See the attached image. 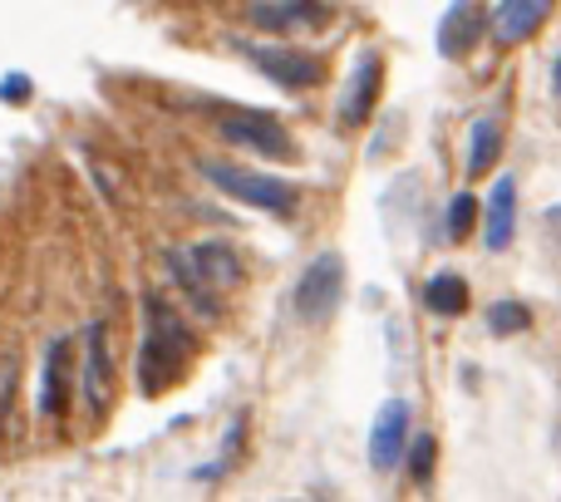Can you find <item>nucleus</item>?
I'll return each instance as SVG.
<instances>
[{
  "label": "nucleus",
  "mask_w": 561,
  "mask_h": 502,
  "mask_svg": "<svg viewBox=\"0 0 561 502\" xmlns=\"http://www.w3.org/2000/svg\"><path fill=\"white\" fill-rule=\"evenodd\" d=\"M193 360V330L178 306L158 290L144 296V345H138V395L158 399L178 385L183 365Z\"/></svg>",
  "instance_id": "obj_1"
},
{
  "label": "nucleus",
  "mask_w": 561,
  "mask_h": 502,
  "mask_svg": "<svg viewBox=\"0 0 561 502\" xmlns=\"http://www.w3.org/2000/svg\"><path fill=\"white\" fill-rule=\"evenodd\" d=\"M197 168H203V178L217 187V193L237 197V203L256 207V213H266V217H280V223H290V217L300 213V193H296V183H286V178L252 173V168L222 163V158H203Z\"/></svg>",
  "instance_id": "obj_2"
},
{
  "label": "nucleus",
  "mask_w": 561,
  "mask_h": 502,
  "mask_svg": "<svg viewBox=\"0 0 561 502\" xmlns=\"http://www.w3.org/2000/svg\"><path fill=\"white\" fill-rule=\"evenodd\" d=\"M217 134L227 138V144L247 148V153L256 158H272V163H296V144H290V134L276 124L272 114H262V109H222L217 114Z\"/></svg>",
  "instance_id": "obj_3"
},
{
  "label": "nucleus",
  "mask_w": 561,
  "mask_h": 502,
  "mask_svg": "<svg viewBox=\"0 0 561 502\" xmlns=\"http://www.w3.org/2000/svg\"><path fill=\"white\" fill-rule=\"evenodd\" d=\"M340 300H345V261L335 251H320L316 261H306V271L296 281V320L325 326L340 310Z\"/></svg>",
  "instance_id": "obj_4"
},
{
  "label": "nucleus",
  "mask_w": 561,
  "mask_h": 502,
  "mask_svg": "<svg viewBox=\"0 0 561 502\" xmlns=\"http://www.w3.org/2000/svg\"><path fill=\"white\" fill-rule=\"evenodd\" d=\"M232 49L242 59H252L272 84L280 89H310L325 79V59L306 55V49H290V45H252V39H232Z\"/></svg>",
  "instance_id": "obj_5"
},
{
  "label": "nucleus",
  "mask_w": 561,
  "mask_h": 502,
  "mask_svg": "<svg viewBox=\"0 0 561 502\" xmlns=\"http://www.w3.org/2000/svg\"><path fill=\"white\" fill-rule=\"evenodd\" d=\"M409 419H414V409H409V399H385L375 414V424H369V468L375 474H389V468H399L409 458Z\"/></svg>",
  "instance_id": "obj_6"
},
{
  "label": "nucleus",
  "mask_w": 561,
  "mask_h": 502,
  "mask_svg": "<svg viewBox=\"0 0 561 502\" xmlns=\"http://www.w3.org/2000/svg\"><path fill=\"white\" fill-rule=\"evenodd\" d=\"M75 340L69 335H55L45 345V360H39V395H35V409L39 419H59L69 414V395H75Z\"/></svg>",
  "instance_id": "obj_7"
},
{
  "label": "nucleus",
  "mask_w": 561,
  "mask_h": 502,
  "mask_svg": "<svg viewBox=\"0 0 561 502\" xmlns=\"http://www.w3.org/2000/svg\"><path fill=\"white\" fill-rule=\"evenodd\" d=\"M330 0H256L252 10H247V20H252L262 35H296V30H320L330 25Z\"/></svg>",
  "instance_id": "obj_8"
},
{
  "label": "nucleus",
  "mask_w": 561,
  "mask_h": 502,
  "mask_svg": "<svg viewBox=\"0 0 561 502\" xmlns=\"http://www.w3.org/2000/svg\"><path fill=\"white\" fill-rule=\"evenodd\" d=\"M379 84H385V65H379L375 49H359L355 69L345 79V94H340V124L345 128H359L379 104Z\"/></svg>",
  "instance_id": "obj_9"
},
{
  "label": "nucleus",
  "mask_w": 561,
  "mask_h": 502,
  "mask_svg": "<svg viewBox=\"0 0 561 502\" xmlns=\"http://www.w3.org/2000/svg\"><path fill=\"white\" fill-rule=\"evenodd\" d=\"M483 25H493L483 0H454V5L444 10V20H438V55L444 59L473 55V45L483 39Z\"/></svg>",
  "instance_id": "obj_10"
},
{
  "label": "nucleus",
  "mask_w": 561,
  "mask_h": 502,
  "mask_svg": "<svg viewBox=\"0 0 561 502\" xmlns=\"http://www.w3.org/2000/svg\"><path fill=\"white\" fill-rule=\"evenodd\" d=\"M108 379H114V355H108L104 340V320H89L84 326V369H79V389H84L89 414H104L108 409Z\"/></svg>",
  "instance_id": "obj_11"
},
{
  "label": "nucleus",
  "mask_w": 561,
  "mask_h": 502,
  "mask_svg": "<svg viewBox=\"0 0 561 502\" xmlns=\"http://www.w3.org/2000/svg\"><path fill=\"white\" fill-rule=\"evenodd\" d=\"M513 237H517V178L503 173L493 183V193H488V203H483V247L507 251Z\"/></svg>",
  "instance_id": "obj_12"
},
{
  "label": "nucleus",
  "mask_w": 561,
  "mask_h": 502,
  "mask_svg": "<svg viewBox=\"0 0 561 502\" xmlns=\"http://www.w3.org/2000/svg\"><path fill=\"white\" fill-rule=\"evenodd\" d=\"M552 15V0H497L493 10V39L497 45H523L542 30V20Z\"/></svg>",
  "instance_id": "obj_13"
},
{
  "label": "nucleus",
  "mask_w": 561,
  "mask_h": 502,
  "mask_svg": "<svg viewBox=\"0 0 561 502\" xmlns=\"http://www.w3.org/2000/svg\"><path fill=\"white\" fill-rule=\"evenodd\" d=\"M168 276L178 281V290H183L187 306H193L203 320H217V316H222V290L207 286V276L193 266L187 247H173V251H168Z\"/></svg>",
  "instance_id": "obj_14"
},
{
  "label": "nucleus",
  "mask_w": 561,
  "mask_h": 502,
  "mask_svg": "<svg viewBox=\"0 0 561 502\" xmlns=\"http://www.w3.org/2000/svg\"><path fill=\"white\" fill-rule=\"evenodd\" d=\"M187 256H193V266L207 276V286H217L227 296V290H237L242 286V256H237L227 242H197V247H187Z\"/></svg>",
  "instance_id": "obj_15"
},
{
  "label": "nucleus",
  "mask_w": 561,
  "mask_h": 502,
  "mask_svg": "<svg viewBox=\"0 0 561 502\" xmlns=\"http://www.w3.org/2000/svg\"><path fill=\"white\" fill-rule=\"evenodd\" d=\"M497 153H503V118L497 114H483V118H473V128H468V178H483V173H493V163H497Z\"/></svg>",
  "instance_id": "obj_16"
},
{
  "label": "nucleus",
  "mask_w": 561,
  "mask_h": 502,
  "mask_svg": "<svg viewBox=\"0 0 561 502\" xmlns=\"http://www.w3.org/2000/svg\"><path fill=\"white\" fill-rule=\"evenodd\" d=\"M424 306L434 310V316H463L468 310V281L458 276V271H438V276H428Z\"/></svg>",
  "instance_id": "obj_17"
},
{
  "label": "nucleus",
  "mask_w": 561,
  "mask_h": 502,
  "mask_svg": "<svg viewBox=\"0 0 561 502\" xmlns=\"http://www.w3.org/2000/svg\"><path fill=\"white\" fill-rule=\"evenodd\" d=\"M444 223H448L444 227L448 242H463V237L478 227V197L473 193H454V197H448V217H444Z\"/></svg>",
  "instance_id": "obj_18"
},
{
  "label": "nucleus",
  "mask_w": 561,
  "mask_h": 502,
  "mask_svg": "<svg viewBox=\"0 0 561 502\" xmlns=\"http://www.w3.org/2000/svg\"><path fill=\"white\" fill-rule=\"evenodd\" d=\"M527 326H533V316H527L523 300H493V306H488V330H493V335H517V330H527Z\"/></svg>",
  "instance_id": "obj_19"
},
{
  "label": "nucleus",
  "mask_w": 561,
  "mask_h": 502,
  "mask_svg": "<svg viewBox=\"0 0 561 502\" xmlns=\"http://www.w3.org/2000/svg\"><path fill=\"white\" fill-rule=\"evenodd\" d=\"M242 444H247V414H237V419H232V434L222 438V458H217L213 468H197V478H217V474H227V468L237 464V454H242Z\"/></svg>",
  "instance_id": "obj_20"
},
{
  "label": "nucleus",
  "mask_w": 561,
  "mask_h": 502,
  "mask_svg": "<svg viewBox=\"0 0 561 502\" xmlns=\"http://www.w3.org/2000/svg\"><path fill=\"white\" fill-rule=\"evenodd\" d=\"M434 454H438L434 434H419L414 444H409V474H414V483H428V478H434Z\"/></svg>",
  "instance_id": "obj_21"
},
{
  "label": "nucleus",
  "mask_w": 561,
  "mask_h": 502,
  "mask_svg": "<svg viewBox=\"0 0 561 502\" xmlns=\"http://www.w3.org/2000/svg\"><path fill=\"white\" fill-rule=\"evenodd\" d=\"M10 399H15V360H5V369H0V438H5Z\"/></svg>",
  "instance_id": "obj_22"
},
{
  "label": "nucleus",
  "mask_w": 561,
  "mask_h": 502,
  "mask_svg": "<svg viewBox=\"0 0 561 502\" xmlns=\"http://www.w3.org/2000/svg\"><path fill=\"white\" fill-rule=\"evenodd\" d=\"M20 94H30V79H25V75H10L5 84H0V99L10 104V99H20Z\"/></svg>",
  "instance_id": "obj_23"
},
{
  "label": "nucleus",
  "mask_w": 561,
  "mask_h": 502,
  "mask_svg": "<svg viewBox=\"0 0 561 502\" xmlns=\"http://www.w3.org/2000/svg\"><path fill=\"white\" fill-rule=\"evenodd\" d=\"M552 89L561 94V55H557V65H552Z\"/></svg>",
  "instance_id": "obj_24"
}]
</instances>
